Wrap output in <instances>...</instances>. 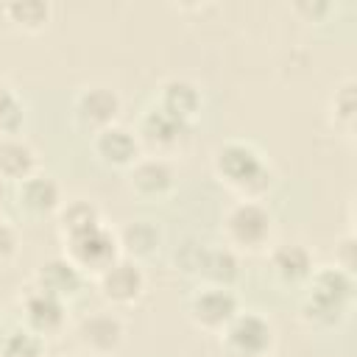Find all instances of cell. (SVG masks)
<instances>
[{
    "label": "cell",
    "instance_id": "obj_1",
    "mask_svg": "<svg viewBox=\"0 0 357 357\" xmlns=\"http://www.w3.org/2000/svg\"><path fill=\"white\" fill-rule=\"evenodd\" d=\"M351 296V279L340 268H326L312 276L310 293H307V315L318 324H332L343 315L346 301Z\"/></svg>",
    "mask_w": 357,
    "mask_h": 357
},
{
    "label": "cell",
    "instance_id": "obj_2",
    "mask_svg": "<svg viewBox=\"0 0 357 357\" xmlns=\"http://www.w3.org/2000/svg\"><path fill=\"white\" fill-rule=\"evenodd\" d=\"M215 165H218V173L231 184V187H237V190H262L265 184H268V178H271V173H268V167H265V162L259 159V153L254 151V148H248V145H243V142H229V145H223L220 151H218V159H215Z\"/></svg>",
    "mask_w": 357,
    "mask_h": 357
},
{
    "label": "cell",
    "instance_id": "obj_3",
    "mask_svg": "<svg viewBox=\"0 0 357 357\" xmlns=\"http://www.w3.org/2000/svg\"><path fill=\"white\" fill-rule=\"evenodd\" d=\"M226 231L234 243L240 245H248V248H257L265 243L268 231H271V215L254 204V201H243L237 204L229 218H226Z\"/></svg>",
    "mask_w": 357,
    "mask_h": 357
},
{
    "label": "cell",
    "instance_id": "obj_4",
    "mask_svg": "<svg viewBox=\"0 0 357 357\" xmlns=\"http://www.w3.org/2000/svg\"><path fill=\"white\" fill-rule=\"evenodd\" d=\"M226 346L240 357H259L271 346V326L259 315H234L226 324Z\"/></svg>",
    "mask_w": 357,
    "mask_h": 357
},
{
    "label": "cell",
    "instance_id": "obj_5",
    "mask_svg": "<svg viewBox=\"0 0 357 357\" xmlns=\"http://www.w3.org/2000/svg\"><path fill=\"white\" fill-rule=\"evenodd\" d=\"M70 251H73V259L78 265L106 271L114 259V237L95 223L89 229H81V231L70 234Z\"/></svg>",
    "mask_w": 357,
    "mask_h": 357
},
{
    "label": "cell",
    "instance_id": "obj_6",
    "mask_svg": "<svg viewBox=\"0 0 357 357\" xmlns=\"http://www.w3.org/2000/svg\"><path fill=\"white\" fill-rule=\"evenodd\" d=\"M117 109H120V100L106 86H92V89L81 92L78 100H75V117H78V123L86 126V128H98V131H103V128L112 126Z\"/></svg>",
    "mask_w": 357,
    "mask_h": 357
},
{
    "label": "cell",
    "instance_id": "obj_7",
    "mask_svg": "<svg viewBox=\"0 0 357 357\" xmlns=\"http://www.w3.org/2000/svg\"><path fill=\"white\" fill-rule=\"evenodd\" d=\"M234 315H237V298L226 287H209L192 301V318L206 329L226 326Z\"/></svg>",
    "mask_w": 357,
    "mask_h": 357
},
{
    "label": "cell",
    "instance_id": "obj_8",
    "mask_svg": "<svg viewBox=\"0 0 357 357\" xmlns=\"http://www.w3.org/2000/svg\"><path fill=\"white\" fill-rule=\"evenodd\" d=\"M142 290V273L134 262H112L103 271V293L117 301V304H128L139 296Z\"/></svg>",
    "mask_w": 357,
    "mask_h": 357
},
{
    "label": "cell",
    "instance_id": "obj_9",
    "mask_svg": "<svg viewBox=\"0 0 357 357\" xmlns=\"http://www.w3.org/2000/svg\"><path fill=\"white\" fill-rule=\"evenodd\" d=\"M59 204V187L47 178V176H28L25 181H20V206L33 212V215H45Z\"/></svg>",
    "mask_w": 357,
    "mask_h": 357
},
{
    "label": "cell",
    "instance_id": "obj_10",
    "mask_svg": "<svg viewBox=\"0 0 357 357\" xmlns=\"http://www.w3.org/2000/svg\"><path fill=\"white\" fill-rule=\"evenodd\" d=\"M95 148H98V153H100L106 162H112V165H131L134 156H137V142H134V137H131L128 131H123V128H114V126L98 131Z\"/></svg>",
    "mask_w": 357,
    "mask_h": 357
},
{
    "label": "cell",
    "instance_id": "obj_11",
    "mask_svg": "<svg viewBox=\"0 0 357 357\" xmlns=\"http://www.w3.org/2000/svg\"><path fill=\"white\" fill-rule=\"evenodd\" d=\"M162 109L187 123L201 109V95L190 81H167L162 92Z\"/></svg>",
    "mask_w": 357,
    "mask_h": 357
},
{
    "label": "cell",
    "instance_id": "obj_12",
    "mask_svg": "<svg viewBox=\"0 0 357 357\" xmlns=\"http://www.w3.org/2000/svg\"><path fill=\"white\" fill-rule=\"evenodd\" d=\"M131 184L137 187L139 195H162L170 190L173 184V170L167 162L162 159H145L134 167V178Z\"/></svg>",
    "mask_w": 357,
    "mask_h": 357
},
{
    "label": "cell",
    "instance_id": "obj_13",
    "mask_svg": "<svg viewBox=\"0 0 357 357\" xmlns=\"http://www.w3.org/2000/svg\"><path fill=\"white\" fill-rule=\"evenodd\" d=\"M181 131H184V120L173 117L162 106L153 109V112H148L145 120H142V134L151 142H156V145H176L178 137H181Z\"/></svg>",
    "mask_w": 357,
    "mask_h": 357
},
{
    "label": "cell",
    "instance_id": "obj_14",
    "mask_svg": "<svg viewBox=\"0 0 357 357\" xmlns=\"http://www.w3.org/2000/svg\"><path fill=\"white\" fill-rule=\"evenodd\" d=\"M28 321L36 332H50L61 324V298L39 290L28 298Z\"/></svg>",
    "mask_w": 357,
    "mask_h": 357
},
{
    "label": "cell",
    "instance_id": "obj_15",
    "mask_svg": "<svg viewBox=\"0 0 357 357\" xmlns=\"http://www.w3.org/2000/svg\"><path fill=\"white\" fill-rule=\"evenodd\" d=\"M39 282L45 293H53V296H64V293H75V287L81 284V276L75 271V265L64 262V259H56V262H47L39 273Z\"/></svg>",
    "mask_w": 357,
    "mask_h": 357
},
{
    "label": "cell",
    "instance_id": "obj_16",
    "mask_svg": "<svg viewBox=\"0 0 357 357\" xmlns=\"http://www.w3.org/2000/svg\"><path fill=\"white\" fill-rule=\"evenodd\" d=\"M33 170V153L22 142H3L0 145V176L11 181H25Z\"/></svg>",
    "mask_w": 357,
    "mask_h": 357
},
{
    "label": "cell",
    "instance_id": "obj_17",
    "mask_svg": "<svg viewBox=\"0 0 357 357\" xmlns=\"http://www.w3.org/2000/svg\"><path fill=\"white\" fill-rule=\"evenodd\" d=\"M273 271L284 282H298V279L312 273V262H310V254L301 245H282L273 254Z\"/></svg>",
    "mask_w": 357,
    "mask_h": 357
},
{
    "label": "cell",
    "instance_id": "obj_18",
    "mask_svg": "<svg viewBox=\"0 0 357 357\" xmlns=\"http://www.w3.org/2000/svg\"><path fill=\"white\" fill-rule=\"evenodd\" d=\"M81 335H84V343L92 346L95 351H109L120 340V324L112 315H95L84 324Z\"/></svg>",
    "mask_w": 357,
    "mask_h": 357
},
{
    "label": "cell",
    "instance_id": "obj_19",
    "mask_svg": "<svg viewBox=\"0 0 357 357\" xmlns=\"http://www.w3.org/2000/svg\"><path fill=\"white\" fill-rule=\"evenodd\" d=\"M3 357H42V337L31 329H17L6 337Z\"/></svg>",
    "mask_w": 357,
    "mask_h": 357
},
{
    "label": "cell",
    "instance_id": "obj_20",
    "mask_svg": "<svg viewBox=\"0 0 357 357\" xmlns=\"http://www.w3.org/2000/svg\"><path fill=\"white\" fill-rule=\"evenodd\" d=\"M201 268H204V273H206L209 279L226 284V282L237 273V259H234V254L226 251V248H220V251H206Z\"/></svg>",
    "mask_w": 357,
    "mask_h": 357
},
{
    "label": "cell",
    "instance_id": "obj_21",
    "mask_svg": "<svg viewBox=\"0 0 357 357\" xmlns=\"http://www.w3.org/2000/svg\"><path fill=\"white\" fill-rule=\"evenodd\" d=\"M156 231L148 223H134L126 229V245L131 254H151L156 248Z\"/></svg>",
    "mask_w": 357,
    "mask_h": 357
},
{
    "label": "cell",
    "instance_id": "obj_22",
    "mask_svg": "<svg viewBox=\"0 0 357 357\" xmlns=\"http://www.w3.org/2000/svg\"><path fill=\"white\" fill-rule=\"evenodd\" d=\"M8 14H14L17 22H25V25H42L47 20V6H42V3H14V6H8Z\"/></svg>",
    "mask_w": 357,
    "mask_h": 357
},
{
    "label": "cell",
    "instance_id": "obj_23",
    "mask_svg": "<svg viewBox=\"0 0 357 357\" xmlns=\"http://www.w3.org/2000/svg\"><path fill=\"white\" fill-rule=\"evenodd\" d=\"M17 123H20V106H17L14 95L6 86H0V128L11 131V128H17Z\"/></svg>",
    "mask_w": 357,
    "mask_h": 357
},
{
    "label": "cell",
    "instance_id": "obj_24",
    "mask_svg": "<svg viewBox=\"0 0 357 357\" xmlns=\"http://www.w3.org/2000/svg\"><path fill=\"white\" fill-rule=\"evenodd\" d=\"M14 245H17V237H14L11 226L0 218V262H3V259H8V257L14 254Z\"/></svg>",
    "mask_w": 357,
    "mask_h": 357
}]
</instances>
